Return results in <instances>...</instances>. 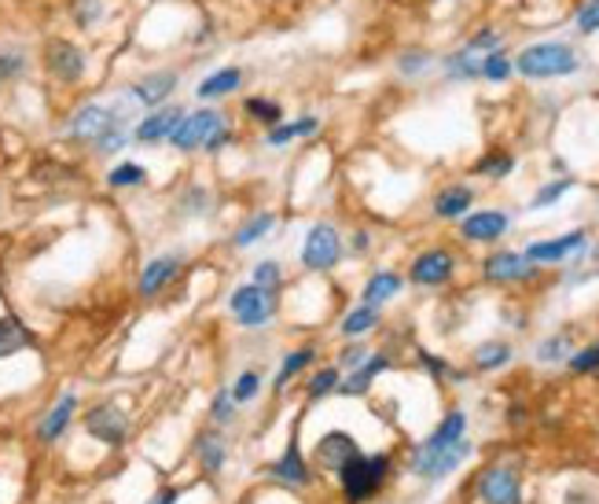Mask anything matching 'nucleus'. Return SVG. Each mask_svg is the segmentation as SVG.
I'll return each instance as SVG.
<instances>
[{
	"instance_id": "nucleus-1",
	"label": "nucleus",
	"mask_w": 599,
	"mask_h": 504,
	"mask_svg": "<svg viewBox=\"0 0 599 504\" xmlns=\"http://www.w3.org/2000/svg\"><path fill=\"white\" fill-rule=\"evenodd\" d=\"M511 63H515L519 78L526 81H556L582 71V55L566 41H534L519 49V55H511Z\"/></svg>"
},
{
	"instance_id": "nucleus-2",
	"label": "nucleus",
	"mask_w": 599,
	"mask_h": 504,
	"mask_svg": "<svg viewBox=\"0 0 599 504\" xmlns=\"http://www.w3.org/2000/svg\"><path fill=\"white\" fill-rule=\"evenodd\" d=\"M41 71L49 74V78L60 85V89H78L85 85L92 71V60H89V49H85L81 41H74V37L66 34H52L41 41Z\"/></svg>"
},
{
	"instance_id": "nucleus-3",
	"label": "nucleus",
	"mask_w": 599,
	"mask_h": 504,
	"mask_svg": "<svg viewBox=\"0 0 599 504\" xmlns=\"http://www.w3.org/2000/svg\"><path fill=\"white\" fill-rule=\"evenodd\" d=\"M126 103H129L126 92H122L118 100H85V103H78V108L63 118V140H71V144H78V148H92L103 133L111 129V122L126 111Z\"/></svg>"
},
{
	"instance_id": "nucleus-4",
	"label": "nucleus",
	"mask_w": 599,
	"mask_h": 504,
	"mask_svg": "<svg viewBox=\"0 0 599 504\" xmlns=\"http://www.w3.org/2000/svg\"><path fill=\"white\" fill-rule=\"evenodd\" d=\"M228 122V114L217 108V103H199V108L184 111V118L177 122L174 137H169V148L177 155H203L206 144L214 140V133Z\"/></svg>"
},
{
	"instance_id": "nucleus-5",
	"label": "nucleus",
	"mask_w": 599,
	"mask_h": 504,
	"mask_svg": "<svg viewBox=\"0 0 599 504\" xmlns=\"http://www.w3.org/2000/svg\"><path fill=\"white\" fill-rule=\"evenodd\" d=\"M390 475V456L386 453H375V456H365L357 453L349 464H342L339 471V487H342V497L346 504H365L372 501L379 490H383Z\"/></svg>"
},
{
	"instance_id": "nucleus-6",
	"label": "nucleus",
	"mask_w": 599,
	"mask_h": 504,
	"mask_svg": "<svg viewBox=\"0 0 599 504\" xmlns=\"http://www.w3.org/2000/svg\"><path fill=\"white\" fill-rule=\"evenodd\" d=\"M228 313H232V320L240 328L258 331V328L269 325L276 313H280V291L262 288V284L246 280L232 294H228Z\"/></svg>"
},
{
	"instance_id": "nucleus-7",
	"label": "nucleus",
	"mask_w": 599,
	"mask_h": 504,
	"mask_svg": "<svg viewBox=\"0 0 599 504\" xmlns=\"http://www.w3.org/2000/svg\"><path fill=\"white\" fill-rule=\"evenodd\" d=\"M342 251H346V243H342L339 228L331 222H313L306 228V240H302L298 262L309 273H331L342 262Z\"/></svg>"
},
{
	"instance_id": "nucleus-8",
	"label": "nucleus",
	"mask_w": 599,
	"mask_h": 504,
	"mask_svg": "<svg viewBox=\"0 0 599 504\" xmlns=\"http://www.w3.org/2000/svg\"><path fill=\"white\" fill-rule=\"evenodd\" d=\"M180 89V71L177 66H151L140 78H132L126 85V97L137 103L140 111H151V108H163L177 97Z\"/></svg>"
},
{
	"instance_id": "nucleus-9",
	"label": "nucleus",
	"mask_w": 599,
	"mask_h": 504,
	"mask_svg": "<svg viewBox=\"0 0 599 504\" xmlns=\"http://www.w3.org/2000/svg\"><path fill=\"white\" fill-rule=\"evenodd\" d=\"M471 456V442L468 434H463L460 442H449V445H416L412 453V471L420 475V479H445V475H453L460 468L463 461Z\"/></svg>"
},
{
	"instance_id": "nucleus-10",
	"label": "nucleus",
	"mask_w": 599,
	"mask_h": 504,
	"mask_svg": "<svg viewBox=\"0 0 599 504\" xmlns=\"http://www.w3.org/2000/svg\"><path fill=\"white\" fill-rule=\"evenodd\" d=\"M184 103H163V108H151L137 118V126H132V144L140 148H158V144H169V137H174L177 122L184 118Z\"/></svg>"
},
{
	"instance_id": "nucleus-11",
	"label": "nucleus",
	"mask_w": 599,
	"mask_h": 504,
	"mask_svg": "<svg viewBox=\"0 0 599 504\" xmlns=\"http://www.w3.org/2000/svg\"><path fill=\"white\" fill-rule=\"evenodd\" d=\"M85 431H89L97 442L118 450V445H126V439H129V413L114 402L92 405L89 413H85Z\"/></svg>"
},
{
	"instance_id": "nucleus-12",
	"label": "nucleus",
	"mask_w": 599,
	"mask_h": 504,
	"mask_svg": "<svg viewBox=\"0 0 599 504\" xmlns=\"http://www.w3.org/2000/svg\"><path fill=\"white\" fill-rule=\"evenodd\" d=\"M482 504H522V475L515 464H489L479 475Z\"/></svg>"
},
{
	"instance_id": "nucleus-13",
	"label": "nucleus",
	"mask_w": 599,
	"mask_h": 504,
	"mask_svg": "<svg viewBox=\"0 0 599 504\" xmlns=\"http://www.w3.org/2000/svg\"><path fill=\"white\" fill-rule=\"evenodd\" d=\"M456 273V254L445 251V247H431V251L416 254L412 265H408V280L416 288H442L449 284Z\"/></svg>"
},
{
	"instance_id": "nucleus-14",
	"label": "nucleus",
	"mask_w": 599,
	"mask_h": 504,
	"mask_svg": "<svg viewBox=\"0 0 599 504\" xmlns=\"http://www.w3.org/2000/svg\"><path fill=\"white\" fill-rule=\"evenodd\" d=\"M180 269H184V259H180V254H155V259H148L137 277V294L148 302L158 299V294L180 277Z\"/></svg>"
},
{
	"instance_id": "nucleus-15",
	"label": "nucleus",
	"mask_w": 599,
	"mask_h": 504,
	"mask_svg": "<svg viewBox=\"0 0 599 504\" xmlns=\"http://www.w3.org/2000/svg\"><path fill=\"white\" fill-rule=\"evenodd\" d=\"M243 81H246V71L243 66H235V63H221V66H214L211 74H203L195 85V100L199 103H225L228 97H235V92L243 89Z\"/></svg>"
},
{
	"instance_id": "nucleus-16",
	"label": "nucleus",
	"mask_w": 599,
	"mask_h": 504,
	"mask_svg": "<svg viewBox=\"0 0 599 504\" xmlns=\"http://www.w3.org/2000/svg\"><path fill=\"white\" fill-rule=\"evenodd\" d=\"M482 277L489 284H526L537 277V265L519 251H497L482 262Z\"/></svg>"
},
{
	"instance_id": "nucleus-17",
	"label": "nucleus",
	"mask_w": 599,
	"mask_h": 504,
	"mask_svg": "<svg viewBox=\"0 0 599 504\" xmlns=\"http://www.w3.org/2000/svg\"><path fill=\"white\" fill-rule=\"evenodd\" d=\"M585 247H588V232H585V228H574V232L559 236V240L530 243L522 254H526V259L534 265H559V262L574 259V254H585Z\"/></svg>"
},
{
	"instance_id": "nucleus-18",
	"label": "nucleus",
	"mask_w": 599,
	"mask_h": 504,
	"mask_svg": "<svg viewBox=\"0 0 599 504\" xmlns=\"http://www.w3.org/2000/svg\"><path fill=\"white\" fill-rule=\"evenodd\" d=\"M511 217L504 211H471L460 217V236L468 243H497L508 232Z\"/></svg>"
},
{
	"instance_id": "nucleus-19",
	"label": "nucleus",
	"mask_w": 599,
	"mask_h": 504,
	"mask_svg": "<svg viewBox=\"0 0 599 504\" xmlns=\"http://www.w3.org/2000/svg\"><path fill=\"white\" fill-rule=\"evenodd\" d=\"M357 453H360V445L349 431H328L324 439L317 442V450H313V461H317L324 471L339 475L342 464H349Z\"/></svg>"
},
{
	"instance_id": "nucleus-20",
	"label": "nucleus",
	"mask_w": 599,
	"mask_h": 504,
	"mask_svg": "<svg viewBox=\"0 0 599 504\" xmlns=\"http://www.w3.org/2000/svg\"><path fill=\"white\" fill-rule=\"evenodd\" d=\"M74 413H78V394H74V391H63V394L52 402L49 413H44L41 420H37V442L52 445L55 439H63L66 427H71V420H74Z\"/></svg>"
},
{
	"instance_id": "nucleus-21",
	"label": "nucleus",
	"mask_w": 599,
	"mask_h": 504,
	"mask_svg": "<svg viewBox=\"0 0 599 504\" xmlns=\"http://www.w3.org/2000/svg\"><path fill=\"white\" fill-rule=\"evenodd\" d=\"M320 133V114H298V118H283L276 122L272 129H265V148L283 151L291 148L294 140H309Z\"/></svg>"
},
{
	"instance_id": "nucleus-22",
	"label": "nucleus",
	"mask_w": 599,
	"mask_h": 504,
	"mask_svg": "<svg viewBox=\"0 0 599 504\" xmlns=\"http://www.w3.org/2000/svg\"><path fill=\"white\" fill-rule=\"evenodd\" d=\"M471 206H474V188L463 185V180H453V185L437 188L431 211L434 217H442V222H460L463 214H471Z\"/></svg>"
},
{
	"instance_id": "nucleus-23",
	"label": "nucleus",
	"mask_w": 599,
	"mask_h": 504,
	"mask_svg": "<svg viewBox=\"0 0 599 504\" xmlns=\"http://www.w3.org/2000/svg\"><path fill=\"white\" fill-rule=\"evenodd\" d=\"M272 479L283 482V487H294V490H302L313 482V468H309L306 453H302V445L294 439L288 442V450H283L280 461L272 464Z\"/></svg>"
},
{
	"instance_id": "nucleus-24",
	"label": "nucleus",
	"mask_w": 599,
	"mask_h": 504,
	"mask_svg": "<svg viewBox=\"0 0 599 504\" xmlns=\"http://www.w3.org/2000/svg\"><path fill=\"white\" fill-rule=\"evenodd\" d=\"M34 71V52L18 41H0V89L23 81Z\"/></svg>"
},
{
	"instance_id": "nucleus-25",
	"label": "nucleus",
	"mask_w": 599,
	"mask_h": 504,
	"mask_svg": "<svg viewBox=\"0 0 599 504\" xmlns=\"http://www.w3.org/2000/svg\"><path fill=\"white\" fill-rule=\"evenodd\" d=\"M386 368H390V357H386V354H372L360 368H354V373H346V379L339 383L335 394H342V398H360V394H368V391H372V383L386 373Z\"/></svg>"
},
{
	"instance_id": "nucleus-26",
	"label": "nucleus",
	"mask_w": 599,
	"mask_h": 504,
	"mask_svg": "<svg viewBox=\"0 0 599 504\" xmlns=\"http://www.w3.org/2000/svg\"><path fill=\"white\" fill-rule=\"evenodd\" d=\"M195 461L206 475H221L225 461H228V445L217 427H206V431L195 434Z\"/></svg>"
},
{
	"instance_id": "nucleus-27",
	"label": "nucleus",
	"mask_w": 599,
	"mask_h": 504,
	"mask_svg": "<svg viewBox=\"0 0 599 504\" xmlns=\"http://www.w3.org/2000/svg\"><path fill=\"white\" fill-rule=\"evenodd\" d=\"M37 346V331L23 325L18 317H0V361L23 354V350Z\"/></svg>"
},
{
	"instance_id": "nucleus-28",
	"label": "nucleus",
	"mask_w": 599,
	"mask_h": 504,
	"mask_svg": "<svg viewBox=\"0 0 599 504\" xmlns=\"http://www.w3.org/2000/svg\"><path fill=\"white\" fill-rule=\"evenodd\" d=\"M405 288V280H402V273H394V269H379L372 273V277L365 280V291H360V302H368V306H379L383 310L394 294H402Z\"/></svg>"
},
{
	"instance_id": "nucleus-29",
	"label": "nucleus",
	"mask_w": 599,
	"mask_h": 504,
	"mask_svg": "<svg viewBox=\"0 0 599 504\" xmlns=\"http://www.w3.org/2000/svg\"><path fill=\"white\" fill-rule=\"evenodd\" d=\"M482 60H486V55H479L474 49H468V45H460V49H453L449 55H442V74L449 81H474L482 71Z\"/></svg>"
},
{
	"instance_id": "nucleus-30",
	"label": "nucleus",
	"mask_w": 599,
	"mask_h": 504,
	"mask_svg": "<svg viewBox=\"0 0 599 504\" xmlns=\"http://www.w3.org/2000/svg\"><path fill=\"white\" fill-rule=\"evenodd\" d=\"M240 108L246 114V122H254V126H262V129H272L276 122L288 118V114H283V103L276 97H265V92H251V97H243Z\"/></svg>"
},
{
	"instance_id": "nucleus-31",
	"label": "nucleus",
	"mask_w": 599,
	"mask_h": 504,
	"mask_svg": "<svg viewBox=\"0 0 599 504\" xmlns=\"http://www.w3.org/2000/svg\"><path fill=\"white\" fill-rule=\"evenodd\" d=\"M276 222H280V217H276L272 211H254V214L246 217V222L232 232V247H235V251H246V247L262 243L265 236H269L272 228H276Z\"/></svg>"
},
{
	"instance_id": "nucleus-32",
	"label": "nucleus",
	"mask_w": 599,
	"mask_h": 504,
	"mask_svg": "<svg viewBox=\"0 0 599 504\" xmlns=\"http://www.w3.org/2000/svg\"><path fill=\"white\" fill-rule=\"evenodd\" d=\"M148 166L137 163V159H122V163H114L107 169V188H114V192H129V188H144L148 185Z\"/></svg>"
},
{
	"instance_id": "nucleus-33",
	"label": "nucleus",
	"mask_w": 599,
	"mask_h": 504,
	"mask_svg": "<svg viewBox=\"0 0 599 504\" xmlns=\"http://www.w3.org/2000/svg\"><path fill=\"white\" fill-rule=\"evenodd\" d=\"M313 361H317V346H298V350H291V354L283 357V365L276 368L272 391H276V394H283V391H288V383H291V379L306 373V368L313 365Z\"/></svg>"
},
{
	"instance_id": "nucleus-34",
	"label": "nucleus",
	"mask_w": 599,
	"mask_h": 504,
	"mask_svg": "<svg viewBox=\"0 0 599 504\" xmlns=\"http://www.w3.org/2000/svg\"><path fill=\"white\" fill-rule=\"evenodd\" d=\"M379 306H368V302H360L357 310H349L346 317H342V325H339V331L346 339H360V336H368V331H375L379 328Z\"/></svg>"
},
{
	"instance_id": "nucleus-35",
	"label": "nucleus",
	"mask_w": 599,
	"mask_h": 504,
	"mask_svg": "<svg viewBox=\"0 0 599 504\" xmlns=\"http://www.w3.org/2000/svg\"><path fill=\"white\" fill-rule=\"evenodd\" d=\"M66 8H71V23L85 34H92L107 18V0H71Z\"/></svg>"
},
{
	"instance_id": "nucleus-36",
	"label": "nucleus",
	"mask_w": 599,
	"mask_h": 504,
	"mask_svg": "<svg viewBox=\"0 0 599 504\" xmlns=\"http://www.w3.org/2000/svg\"><path fill=\"white\" fill-rule=\"evenodd\" d=\"M511 357H515V350H511L508 342L493 339L474 350V368H479V373H497V368L511 365Z\"/></svg>"
},
{
	"instance_id": "nucleus-37",
	"label": "nucleus",
	"mask_w": 599,
	"mask_h": 504,
	"mask_svg": "<svg viewBox=\"0 0 599 504\" xmlns=\"http://www.w3.org/2000/svg\"><path fill=\"white\" fill-rule=\"evenodd\" d=\"M511 169H515V155H511V151L493 148V151H486V155L479 159V163H474V177L504 180V177H511Z\"/></svg>"
},
{
	"instance_id": "nucleus-38",
	"label": "nucleus",
	"mask_w": 599,
	"mask_h": 504,
	"mask_svg": "<svg viewBox=\"0 0 599 504\" xmlns=\"http://www.w3.org/2000/svg\"><path fill=\"white\" fill-rule=\"evenodd\" d=\"M339 383H342V368L339 365L317 368V373L309 376V383H306V398H309V402H324L328 394L339 391Z\"/></svg>"
},
{
	"instance_id": "nucleus-39",
	"label": "nucleus",
	"mask_w": 599,
	"mask_h": 504,
	"mask_svg": "<svg viewBox=\"0 0 599 504\" xmlns=\"http://www.w3.org/2000/svg\"><path fill=\"white\" fill-rule=\"evenodd\" d=\"M574 185H577L574 177H556V180H545V185L537 188V196L530 199V211H548V206H556L559 199H563V196H566Z\"/></svg>"
},
{
	"instance_id": "nucleus-40",
	"label": "nucleus",
	"mask_w": 599,
	"mask_h": 504,
	"mask_svg": "<svg viewBox=\"0 0 599 504\" xmlns=\"http://www.w3.org/2000/svg\"><path fill=\"white\" fill-rule=\"evenodd\" d=\"M515 74V63H511V55L497 49V52H489L486 60H482V71H479V78L482 81H493V85H504Z\"/></svg>"
},
{
	"instance_id": "nucleus-41",
	"label": "nucleus",
	"mask_w": 599,
	"mask_h": 504,
	"mask_svg": "<svg viewBox=\"0 0 599 504\" xmlns=\"http://www.w3.org/2000/svg\"><path fill=\"white\" fill-rule=\"evenodd\" d=\"M570 354H574V339H570V331H559V336H548L545 342H537L540 365H556V361H566Z\"/></svg>"
},
{
	"instance_id": "nucleus-42",
	"label": "nucleus",
	"mask_w": 599,
	"mask_h": 504,
	"mask_svg": "<svg viewBox=\"0 0 599 504\" xmlns=\"http://www.w3.org/2000/svg\"><path fill=\"white\" fill-rule=\"evenodd\" d=\"M434 63L437 60L426 49H405L402 55H397V74H402V78H423Z\"/></svg>"
},
{
	"instance_id": "nucleus-43",
	"label": "nucleus",
	"mask_w": 599,
	"mask_h": 504,
	"mask_svg": "<svg viewBox=\"0 0 599 504\" xmlns=\"http://www.w3.org/2000/svg\"><path fill=\"white\" fill-rule=\"evenodd\" d=\"M232 398H235V405H246V402H254V398L262 394V373L258 368H246V373H240V379H235L232 387Z\"/></svg>"
},
{
	"instance_id": "nucleus-44",
	"label": "nucleus",
	"mask_w": 599,
	"mask_h": 504,
	"mask_svg": "<svg viewBox=\"0 0 599 504\" xmlns=\"http://www.w3.org/2000/svg\"><path fill=\"white\" fill-rule=\"evenodd\" d=\"M211 211V192L203 185H188L184 196H180V214L184 217H203Z\"/></svg>"
},
{
	"instance_id": "nucleus-45",
	"label": "nucleus",
	"mask_w": 599,
	"mask_h": 504,
	"mask_svg": "<svg viewBox=\"0 0 599 504\" xmlns=\"http://www.w3.org/2000/svg\"><path fill=\"white\" fill-rule=\"evenodd\" d=\"M251 280L262 284V288H272V291H283V284H288V277H283V265L276 259H265V262L254 265Z\"/></svg>"
},
{
	"instance_id": "nucleus-46",
	"label": "nucleus",
	"mask_w": 599,
	"mask_h": 504,
	"mask_svg": "<svg viewBox=\"0 0 599 504\" xmlns=\"http://www.w3.org/2000/svg\"><path fill=\"white\" fill-rule=\"evenodd\" d=\"M566 365H570V373H577V376L599 373V342H588V346L574 350V354L566 357Z\"/></svg>"
},
{
	"instance_id": "nucleus-47",
	"label": "nucleus",
	"mask_w": 599,
	"mask_h": 504,
	"mask_svg": "<svg viewBox=\"0 0 599 504\" xmlns=\"http://www.w3.org/2000/svg\"><path fill=\"white\" fill-rule=\"evenodd\" d=\"M235 398H232V391H217L214 394V402H211V420H214V427H228V424H235Z\"/></svg>"
},
{
	"instance_id": "nucleus-48",
	"label": "nucleus",
	"mask_w": 599,
	"mask_h": 504,
	"mask_svg": "<svg viewBox=\"0 0 599 504\" xmlns=\"http://www.w3.org/2000/svg\"><path fill=\"white\" fill-rule=\"evenodd\" d=\"M574 26L582 37H592L599 34V0H582L574 12Z\"/></svg>"
},
{
	"instance_id": "nucleus-49",
	"label": "nucleus",
	"mask_w": 599,
	"mask_h": 504,
	"mask_svg": "<svg viewBox=\"0 0 599 504\" xmlns=\"http://www.w3.org/2000/svg\"><path fill=\"white\" fill-rule=\"evenodd\" d=\"M368 357H372V350L360 346V342H354V346H346V350L339 354V368H342V373H354V368L365 365Z\"/></svg>"
},
{
	"instance_id": "nucleus-50",
	"label": "nucleus",
	"mask_w": 599,
	"mask_h": 504,
	"mask_svg": "<svg viewBox=\"0 0 599 504\" xmlns=\"http://www.w3.org/2000/svg\"><path fill=\"white\" fill-rule=\"evenodd\" d=\"M420 361H423L426 373H434V376H449V365H445V361H437V357H431V354H420Z\"/></svg>"
},
{
	"instance_id": "nucleus-51",
	"label": "nucleus",
	"mask_w": 599,
	"mask_h": 504,
	"mask_svg": "<svg viewBox=\"0 0 599 504\" xmlns=\"http://www.w3.org/2000/svg\"><path fill=\"white\" fill-rule=\"evenodd\" d=\"M177 497H180V490L166 487V490H158V493H155V504H177Z\"/></svg>"
},
{
	"instance_id": "nucleus-52",
	"label": "nucleus",
	"mask_w": 599,
	"mask_h": 504,
	"mask_svg": "<svg viewBox=\"0 0 599 504\" xmlns=\"http://www.w3.org/2000/svg\"><path fill=\"white\" fill-rule=\"evenodd\" d=\"M354 247H357V251H365V247H368V236H365V232H357V240H354Z\"/></svg>"
},
{
	"instance_id": "nucleus-53",
	"label": "nucleus",
	"mask_w": 599,
	"mask_h": 504,
	"mask_svg": "<svg viewBox=\"0 0 599 504\" xmlns=\"http://www.w3.org/2000/svg\"><path fill=\"white\" fill-rule=\"evenodd\" d=\"M596 259H599V247H596Z\"/></svg>"
}]
</instances>
